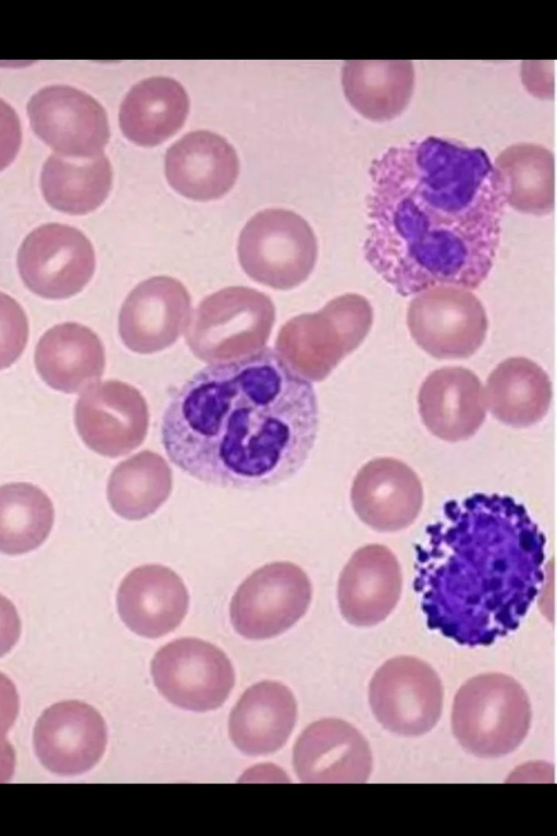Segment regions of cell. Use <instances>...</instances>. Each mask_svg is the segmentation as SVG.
<instances>
[{"label":"cell","mask_w":557,"mask_h":836,"mask_svg":"<svg viewBox=\"0 0 557 836\" xmlns=\"http://www.w3.org/2000/svg\"><path fill=\"white\" fill-rule=\"evenodd\" d=\"M344 94L361 115L387 121L407 107L414 86L411 61H347L342 71Z\"/></svg>","instance_id":"obj_27"},{"label":"cell","mask_w":557,"mask_h":836,"mask_svg":"<svg viewBox=\"0 0 557 836\" xmlns=\"http://www.w3.org/2000/svg\"><path fill=\"white\" fill-rule=\"evenodd\" d=\"M15 770V752L7 740L0 743V783L11 779Z\"/></svg>","instance_id":"obj_36"},{"label":"cell","mask_w":557,"mask_h":836,"mask_svg":"<svg viewBox=\"0 0 557 836\" xmlns=\"http://www.w3.org/2000/svg\"><path fill=\"white\" fill-rule=\"evenodd\" d=\"M506 200L488 153L428 136L371 164L363 256L398 294L479 287L500 241Z\"/></svg>","instance_id":"obj_1"},{"label":"cell","mask_w":557,"mask_h":836,"mask_svg":"<svg viewBox=\"0 0 557 836\" xmlns=\"http://www.w3.org/2000/svg\"><path fill=\"white\" fill-rule=\"evenodd\" d=\"M443 698L436 672L414 656L387 660L369 685V703L377 722L406 737L421 736L437 724Z\"/></svg>","instance_id":"obj_10"},{"label":"cell","mask_w":557,"mask_h":836,"mask_svg":"<svg viewBox=\"0 0 557 836\" xmlns=\"http://www.w3.org/2000/svg\"><path fill=\"white\" fill-rule=\"evenodd\" d=\"M111 185L112 168L103 153L88 158L51 155L40 176L46 201L69 214H86L97 209Z\"/></svg>","instance_id":"obj_28"},{"label":"cell","mask_w":557,"mask_h":836,"mask_svg":"<svg viewBox=\"0 0 557 836\" xmlns=\"http://www.w3.org/2000/svg\"><path fill=\"white\" fill-rule=\"evenodd\" d=\"M171 490L172 471L168 463L159 454L146 450L114 467L107 496L119 516L140 520L157 512Z\"/></svg>","instance_id":"obj_30"},{"label":"cell","mask_w":557,"mask_h":836,"mask_svg":"<svg viewBox=\"0 0 557 836\" xmlns=\"http://www.w3.org/2000/svg\"><path fill=\"white\" fill-rule=\"evenodd\" d=\"M27 340L28 321L24 309L14 298L0 292V370L16 361Z\"/></svg>","instance_id":"obj_32"},{"label":"cell","mask_w":557,"mask_h":836,"mask_svg":"<svg viewBox=\"0 0 557 836\" xmlns=\"http://www.w3.org/2000/svg\"><path fill=\"white\" fill-rule=\"evenodd\" d=\"M151 675L159 692L184 710L206 712L227 699L235 673L214 644L197 638L176 639L156 653Z\"/></svg>","instance_id":"obj_11"},{"label":"cell","mask_w":557,"mask_h":836,"mask_svg":"<svg viewBox=\"0 0 557 836\" xmlns=\"http://www.w3.org/2000/svg\"><path fill=\"white\" fill-rule=\"evenodd\" d=\"M418 404L424 426L448 442L470 439L486 415L482 383L472 370L462 367L432 371L421 384Z\"/></svg>","instance_id":"obj_21"},{"label":"cell","mask_w":557,"mask_h":836,"mask_svg":"<svg viewBox=\"0 0 557 836\" xmlns=\"http://www.w3.org/2000/svg\"><path fill=\"white\" fill-rule=\"evenodd\" d=\"M21 635V619L14 604L0 594V656L8 653Z\"/></svg>","instance_id":"obj_34"},{"label":"cell","mask_w":557,"mask_h":836,"mask_svg":"<svg viewBox=\"0 0 557 836\" xmlns=\"http://www.w3.org/2000/svg\"><path fill=\"white\" fill-rule=\"evenodd\" d=\"M401 587V569L396 555L383 544L363 545L354 552L339 575V611L354 626L377 625L396 607Z\"/></svg>","instance_id":"obj_19"},{"label":"cell","mask_w":557,"mask_h":836,"mask_svg":"<svg viewBox=\"0 0 557 836\" xmlns=\"http://www.w3.org/2000/svg\"><path fill=\"white\" fill-rule=\"evenodd\" d=\"M17 269L26 287L48 299L79 293L96 269L94 247L76 228L47 223L33 230L17 251Z\"/></svg>","instance_id":"obj_12"},{"label":"cell","mask_w":557,"mask_h":836,"mask_svg":"<svg viewBox=\"0 0 557 836\" xmlns=\"http://www.w3.org/2000/svg\"><path fill=\"white\" fill-rule=\"evenodd\" d=\"M350 500L357 516L370 528L395 532L418 518L423 505V488L407 464L393 457H377L356 474Z\"/></svg>","instance_id":"obj_17"},{"label":"cell","mask_w":557,"mask_h":836,"mask_svg":"<svg viewBox=\"0 0 557 836\" xmlns=\"http://www.w3.org/2000/svg\"><path fill=\"white\" fill-rule=\"evenodd\" d=\"M18 712V696L16 688L8 676L0 673V743L15 722Z\"/></svg>","instance_id":"obj_35"},{"label":"cell","mask_w":557,"mask_h":836,"mask_svg":"<svg viewBox=\"0 0 557 836\" xmlns=\"http://www.w3.org/2000/svg\"><path fill=\"white\" fill-rule=\"evenodd\" d=\"M74 421L90 450L107 457H119L144 442L149 410L138 389L119 380H107L84 390L75 404Z\"/></svg>","instance_id":"obj_13"},{"label":"cell","mask_w":557,"mask_h":836,"mask_svg":"<svg viewBox=\"0 0 557 836\" xmlns=\"http://www.w3.org/2000/svg\"><path fill=\"white\" fill-rule=\"evenodd\" d=\"M22 142V128L14 109L0 99V171L15 158Z\"/></svg>","instance_id":"obj_33"},{"label":"cell","mask_w":557,"mask_h":836,"mask_svg":"<svg viewBox=\"0 0 557 836\" xmlns=\"http://www.w3.org/2000/svg\"><path fill=\"white\" fill-rule=\"evenodd\" d=\"M297 720L292 691L277 681H261L239 698L228 718L233 743L245 754L262 755L281 749Z\"/></svg>","instance_id":"obj_23"},{"label":"cell","mask_w":557,"mask_h":836,"mask_svg":"<svg viewBox=\"0 0 557 836\" xmlns=\"http://www.w3.org/2000/svg\"><path fill=\"white\" fill-rule=\"evenodd\" d=\"M189 603L182 578L171 568L147 564L132 569L116 594L117 612L135 634L159 638L183 622Z\"/></svg>","instance_id":"obj_20"},{"label":"cell","mask_w":557,"mask_h":836,"mask_svg":"<svg viewBox=\"0 0 557 836\" xmlns=\"http://www.w3.org/2000/svg\"><path fill=\"white\" fill-rule=\"evenodd\" d=\"M373 309L362 295L347 293L323 308L301 314L278 331L275 352L308 381H322L369 333Z\"/></svg>","instance_id":"obj_5"},{"label":"cell","mask_w":557,"mask_h":836,"mask_svg":"<svg viewBox=\"0 0 557 836\" xmlns=\"http://www.w3.org/2000/svg\"><path fill=\"white\" fill-rule=\"evenodd\" d=\"M189 100L184 87L175 79L150 77L134 85L120 107V126L133 143L154 146L184 124Z\"/></svg>","instance_id":"obj_26"},{"label":"cell","mask_w":557,"mask_h":836,"mask_svg":"<svg viewBox=\"0 0 557 836\" xmlns=\"http://www.w3.org/2000/svg\"><path fill=\"white\" fill-rule=\"evenodd\" d=\"M54 509L49 496L29 482L0 485V552L20 555L39 548L50 534Z\"/></svg>","instance_id":"obj_31"},{"label":"cell","mask_w":557,"mask_h":836,"mask_svg":"<svg viewBox=\"0 0 557 836\" xmlns=\"http://www.w3.org/2000/svg\"><path fill=\"white\" fill-rule=\"evenodd\" d=\"M107 739V726L100 713L77 700L48 708L34 729L39 761L59 775H77L92 769L104 753Z\"/></svg>","instance_id":"obj_16"},{"label":"cell","mask_w":557,"mask_h":836,"mask_svg":"<svg viewBox=\"0 0 557 836\" xmlns=\"http://www.w3.org/2000/svg\"><path fill=\"white\" fill-rule=\"evenodd\" d=\"M191 297L175 278L158 275L138 283L119 314L123 344L138 354H152L173 345L190 318Z\"/></svg>","instance_id":"obj_15"},{"label":"cell","mask_w":557,"mask_h":836,"mask_svg":"<svg viewBox=\"0 0 557 836\" xmlns=\"http://www.w3.org/2000/svg\"><path fill=\"white\" fill-rule=\"evenodd\" d=\"M35 365L50 388L77 393L97 382L106 366L104 347L99 336L77 322L57 324L39 339Z\"/></svg>","instance_id":"obj_24"},{"label":"cell","mask_w":557,"mask_h":836,"mask_svg":"<svg viewBox=\"0 0 557 836\" xmlns=\"http://www.w3.org/2000/svg\"><path fill=\"white\" fill-rule=\"evenodd\" d=\"M495 168L506 204L513 209L543 216L554 208V156L547 148L519 143L503 150Z\"/></svg>","instance_id":"obj_29"},{"label":"cell","mask_w":557,"mask_h":836,"mask_svg":"<svg viewBox=\"0 0 557 836\" xmlns=\"http://www.w3.org/2000/svg\"><path fill=\"white\" fill-rule=\"evenodd\" d=\"M531 704L522 686L502 673L481 674L457 691L451 729L459 745L480 758L515 751L531 726Z\"/></svg>","instance_id":"obj_4"},{"label":"cell","mask_w":557,"mask_h":836,"mask_svg":"<svg viewBox=\"0 0 557 836\" xmlns=\"http://www.w3.org/2000/svg\"><path fill=\"white\" fill-rule=\"evenodd\" d=\"M484 396L493 417L505 425L525 428L546 416L552 383L546 371L533 360L510 357L491 372Z\"/></svg>","instance_id":"obj_25"},{"label":"cell","mask_w":557,"mask_h":836,"mask_svg":"<svg viewBox=\"0 0 557 836\" xmlns=\"http://www.w3.org/2000/svg\"><path fill=\"white\" fill-rule=\"evenodd\" d=\"M27 112L34 132L61 156L95 157L109 140L104 109L83 90L47 86L30 98Z\"/></svg>","instance_id":"obj_14"},{"label":"cell","mask_w":557,"mask_h":836,"mask_svg":"<svg viewBox=\"0 0 557 836\" xmlns=\"http://www.w3.org/2000/svg\"><path fill=\"white\" fill-rule=\"evenodd\" d=\"M165 175L170 185L187 198L216 199L226 194L237 179V153L215 133L190 132L168 149Z\"/></svg>","instance_id":"obj_22"},{"label":"cell","mask_w":557,"mask_h":836,"mask_svg":"<svg viewBox=\"0 0 557 836\" xmlns=\"http://www.w3.org/2000/svg\"><path fill=\"white\" fill-rule=\"evenodd\" d=\"M416 551L414 589L428 626L463 646L518 628L544 582L545 536L508 495L444 504Z\"/></svg>","instance_id":"obj_3"},{"label":"cell","mask_w":557,"mask_h":836,"mask_svg":"<svg viewBox=\"0 0 557 836\" xmlns=\"http://www.w3.org/2000/svg\"><path fill=\"white\" fill-rule=\"evenodd\" d=\"M318 429L312 384L265 347L185 381L164 408L160 432L170 460L190 477L256 490L293 477Z\"/></svg>","instance_id":"obj_2"},{"label":"cell","mask_w":557,"mask_h":836,"mask_svg":"<svg viewBox=\"0 0 557 836\" xmlns=\"http://www.w3.org/2000/svg\"><path fill=\"white\" fill-rule=\"evenodd\" d=\"M237 255L253 281L275 290H290L314 269L318 242L310 224L286 209H265L243 228Z\"/></svg>","instance_id":"obj_7"},{"label":"cell","mask_w":557,"mask_h":836,"mask_svg":"<svg viewBox=\"0 0 557 836\" xmlns=\"http://www.w3.org/2000/svg\"><path fill=\"white\" fill-rule=\"evenodd\" d=\"M312 586L292 562H272L252 571L237 588L230 605L232 625L247 639L278 636L307 612Z\"/></svg>","instance_id":"obj_8"},{"label":"cell","mask_w":557,"mask_h":836,"mask_svg":"<svg viewBox=\"0 0 557 836\" xmlns=\"http://www.w3.org/2000/svg\"><path fill=\"white\" fill-rule=\"evenodd\" d=\"M294 770L304 783H364L372 772V753L363 735L334 717L310 724L293 751Z\"/></svg>","instance_id":"obj_18"},{"label":"cell","mask_w":557,"mask_h":836,"mask_svg":"<svg viewBox=\"0 0 557 836\" xmlns=\"http://www.w3.org/2000/svg\"><path fill=\"white\" fill-rule=\"evenodd\" d=\"M275 321V306L264 293L230 286L203 298L189 318L186 344L208 364L240 359L263 349Z\"/></svg>","instance_id":"obj_6"},{"label":"cell","mask_w":557,"mask_h":836,"mask_svg":"<svg viewBox=\"0 0 557 836\" xmlns=\"http://www.w3.org/2000/svg\"><path fill=\"white\" fill-rule=\"evenodd\" d=\"M407 325L414 342L429 355L459 359L480 348L488 321L481 300L470 290L436 285L411 299Z\"/></svg>","instance_id":"obj_9"}]
</instances>
